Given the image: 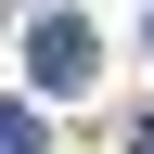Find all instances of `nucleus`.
I'll list each match as a JSON object with an SVG mask.
<instances>
[{
  "instance_id": "nucleus-1",
  "label": "nucleus",
  "mask_w": 154,
  "mask_h": 154,
  "mask_svg": "<svg viewBox=\"0 0 154 154\" xmlns=\"http://www.w3.org/2000/svg\"><path fill=\"white\" fill-rule=\"evenodd\" d=\"M26 77L38 90H77V77H90V26H77V13H38L26 26Z\"/></svg>"
},
{
  "instance_id": "nucleus-2",
  "label": "nucleus",
  "mask_w": 154,
  "mask_h": 154,
  "mask_svg": "<svg viewBox=\"0 0 154 154\" xmlns=\"http://www.w3.org/2000/svg\"><path fill=\"white\" fill-rule=\"evenodd\" d=\"M0 154H51V128H38V103H13V116H0Z\"/></svg>"
},
{
  "instance_id": "nucleus-3",
  "label": "nucleus",
  "mask_w": 154,
  "mask_h": 154,
  "mask_svg": "<svg viewBox=\"0 0 154 154\" xmlns=\"http://www.w3.org/2000/svg\"><path fill=\"white\" fill-rule=\"evenodd\" d=\"M128 154H154V116H141V141H128Z\"/></svg>"
}]
</instances>
